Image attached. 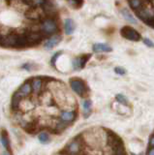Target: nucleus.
<instances>
[{
    "mask_svg": "<svg viewBox=\"0 0 154 155\" xmlns=\"http://www.w3.org/2000/svg\"><path fill=\"white\" fill-rule=\"evenodd\" d=\"M61 39L62 38L60 35H54V36L51 37L50 39H48L47 42L44 44V48L48 51L52 50V48H54V47H56L61 42Z\"/></svg>",
    "mask_w": 154,
    "mask_h": 155,
    "instance_id": "9b49d317",
    "label": "nucleus"
},
{
    "mask_svg": "<svg viewBox=\"0 0 154 155\" xmlns=\"http://www.w3.org/2000/svg\"><path fill=\"white\" fill-rule=\"evenodd\" d=\"M4 155H9L8 153H4Z\"/></svg>",
    "mask_w": 154,
    "mask_h": 155,
    "instance_id": "7c9ffc66",
    "label": "nucleus"
},
{
    "mask_svg": "<svg viewBox=\"0 0 154 155\" xmlns=\"http://www.w3.org/2000/svg\"><path fill=\"white\" fill-rule=\"evenodd\" d=\"M67 2L69 3L71 7H73L75 9H79L83 6L84 0H67Z\"/></svg>",
    "mask_w": 154,
    "mask_h": 155,
    "instance_id": "4be33fe9",
    "label": "nucleus"
},
{
    "mask_svg": "<svg viewBox=\"0 0 154 155\" xmlns=\"http://www.w3.org/2000/svg\"><path fill=\"white\" fill-rule=\"evenodd\" d=\"M21 1H23V2H25V3L28 4V3H29V2L31 1V0H21Z\"/></svg>",
    "mask_w": 154,
    "mask_h": 155,
    "instance_id": "c756f323",
    "label": "nucleus"
},
{
    "mask_svg": "<svg viewBox=\"0 0 154 155\" xmlns=\"http://www.w3.org/2000/svg\"><path fill=\"white\" fill-rule=\"evenodd\" d=\"M25 35H26L28 45H37V44H39L42 41L44 34L41 31H33V32H29L28 34H25Z\"/></svg>",
    "mask_w": 154,
    "mask_h": 155,
    "instance_id": "423d86ee",
    "label": "nucleus"
},
{
    "mask_svg": "<svg viewBox=\"0 0 154 155\" xmlns=\"http://www.w3.org/2000/svg\"><path fill=\"white\" fill-rule=\"evenodd\" d=\"M64 31L67 35H71L75 31V23L72 18H67L64 21Z\"/></svg>",
    "mask_w": 154,
    "mask_h": 155,
    "instance_id": "2eb2a0df",
    "label": "nucleus"
},
{
    "mask_svg": "<svg viewBox=\"0 0 154 155\" xmlns=\"http://www.w3.org/2000/svg\"><path fill=\"white\" fill-rule=\"evenodd\" d=\"M38 139H39V140L42 143H49V140H50L49 135L47 133H40L39 136H38Z\"/></svg>",
    "mask_w": 154,
    "mask_h": 155,
    "instance_id": "393cba45",
    "label": "nucleus"
},
{
    "mask_svg": "<svg viewBox=\"0 0 154 155\" xmlns=\"http://www.w3.org/2000/svg\"><path fill=\"white\" fill-rule=\"evenodd\" d=\"M42 7H43V11L48 15V17L54 18V15L56 14V5L52 0H47L46 3Z\"/></svg>",
    "mask_w": 154,
    "mask_h": 155,
    "instance_id": "6e6552de",
    "label": "nucleus"
},
{
    "mask_svg": "<svg viewBox=\"0 0 154 155\" xmlns=\"http://www.w3.org/2000/svg\"><path fill=\"white\" fill-rule=\"evenodd\" d=\"M76 111L74 110H64L62 111L60 114V119L61 121H64V122H72V121H74L75 118H76Z\"/></svg>",
    "mask_w": 154,
    "mask_h": 155,
    "instance_id": "4468645a",
    "label": "nucleus"
},
{
    "mask_svg": "<svg viewBox=\"0 0 154 155\" xmlns=\"http://www.w3.org/2000/svg\"><path fill=\"white\" fill-rule=\"evenodd\" d=\"M80 136L74 139L70 143L66 145L61 153H65L66 155H81L83 153V140H80Z\"/></svg>",
    "mask_w": 154,
    "mask_h": 155,
    "instance_id": "f03ea898",
    "label": "nucleus"
},
{
    "mask_svg": "<svg viewBox=\"0 0 154 155\" xmlns=\"http://www.w3.org/2000/svg\"><path fill=\"white\" fill-rule=\"evenodd\" d=\"M149 145H150V147H154V134L151 136L150 140H149Z\"/></svg>",
    "mask_w": 154,
    "mask_h": 155,
    "instance_id": "cd10ccee",
    "label": "nucleus"
},
{
    "mask_svg": "<svg viewBox=\"0 0 154 155\" xmlns=\"http://www.w3.org/2000/svg\"><path fill=\"white\" fill-rule=\"evenodd\" d=\"M143 44L146 46H147L148 48H154V43L148 38H144L143 39Z\"/></svg>",
    "mask_w": 154,
    "mask_h": 155,
    "instance_id": "bb28decb",
    "label": "nucleus"
},
{
    "mask_svg": "<svg viewBox=\"0 0 154 155\" xmlns=\"http://www.w3.org/2000/svg\"><path fill=\"white\" fill-rule=\"evenodd\" d=\"M91 101L90 100H85L83 103V109H84V117H87L91 113Z\"/></svg>",
    "mask_w": 154,
    "mask_h": 155,
    "instance_id": "aec40b11",
    "label": "nucleus"
},
{
    "mask_svg": "<svg viewBox=\"0 0 154 155\" xmlns=\"http://www.w3.org/2000/svg\"><path fill=\"white\" fill-rule=\"evenodd\" d=\"M91 57V54H84L76 57L73 60V67L75 70H80L84 68L85 64L87 63L88 59Z\"/></svg>",
    "mask_w": 154,
    "mask_h": 155,
    "instance_id": "0eeeda50",
    "label": "nucleus"
},
{
    "mask_svg": "<svg viewBox=\"0 0 154 155\" xmlns=\"http://www.w3.org/2000/svg\"><path fill=\"white\" fill-rule=\"evenodd\" d=\"M40 29L44 35H54L58 31V25H57V22L54 18L48 17L47 18L42 21Z\"/></svg>",
    "mask_w": 154,
    "mask_h": 155,
    "instance_id": "f257e3e1",
    "label": "nucleus"
},
{
    "mask_svg": "<svg viewBox=\"0 0 154 155\" xmlns=\"http://www.w3.org/2000/svg\"><path fill=\"white\" fill-rule=\"evenodd\" d=\"M130 7H131L134 11L141 9L143 6V0H128Z\"/></svg>",
    "mask_w": 154,
    "mask_h": 155,
    "instance_id": "6ab92c4d",
    "label": "nucleus"
},
{
    "mask_svg": "<svg viewBox=\"0 0 154 155\" xmlns=\"http://www.w3.org/2000/svg\"><path fill=\"white\" fill-rule=\"evenodd\" d=\"M21 99L22 98L20 96V94H18V92H16V93L13 95V97H12V109L13 110H18V109Z\"/></svg>",
    "mask_w": 154,
    "mask_h": 155,
    "instance_id": "a211bd4d",
    "label": "nucleus"
},
{
    "mask_svg": "<svg viewBox=\"0 0 154 155\" xmlns=\"http://www.w3.org/2000/svg\"><path fill=\"white\" fill-rule=\"evenodd\" d=\"M1 143L3 144V147L7 150H10V140H9L8 134L5 130L1 131Z\"/></svg>",
    "mask_w": 154,
    "mask_h": 155,
    "instance_id": "f3484780",
    "label": "nucleus"
},
{
    "mask_svg": "<svg viewBox=\"0 0 154 155\" xmlns=\"http://www.w3.org/2000/svg\"><path fill=\"white\" fill-rule=\"evenodd\" d=\"M120 13H121V15L123 16V18L126 19L127 21H129L130 23H132V24H137L138 21H137V19L135 18V17L133 16V15L129 12V10L128 9H121V11H120Z\"/></svg>",
    "mask_w": 154,
    "mask_h": 155,
    "instance_id": "dca6fc26",
    "label": "nucleus"
},
{
    "mask_svg": "<svg viewBox=\"0 0 154 155\" xmlns=\"http://www.w3.org/2000/svg\"><path fill=\"white\" fill-rule=\"evenodd\" d=\"M18 34H7L0 39V46L7 48H17Z\"/></svg>",
    "mask_w": 154,
    "mask_h": 155,
    "instance_id": "39448f33",
    "label": "nucleus"
},
{
    "mask_svg": "<svg viewBox=\"0 0 154 155\" xmlns=\"http://www.w3.org/2000/svg\"><path fill=\"white\" fill-rule=\"evenodd\" d=\"M120 35L123 38L127 39L129 41L139 42L142 40V35L139 34L136 29L130 26H123L120 29Z\"/></svg>",
    "mask_w": 154,
    "mask_h": 155,
    "instance_id": "7ed1b4c3",
    "label": "nucleus"
},
{
    "mask_svg": "<svg viewBox=\"0 0 154 155\" xmlns=\"http://www.w3.org/2000/svg\"><path fill=\"white\" fill-rule=\"evenodd\" d=\"M21 98H25V97H28L32 92V86H31V82L30 81H25V84H22L21 85V87L18 88V90L17 91Z\"/></svg>",
    "mask_w": 154,
    "mask_h": 155,
    "instance_id": "9d476101",
    "label": "nucleus"
},
{
    "mask_svg": "<svg viewBox=\"0 0 154 155\" xmlns=\"http://www.w3.org/2000/svg\"><path fill=\"white\" fill-rule=\"evenodd\" d=\"M47 0H31V1L28 3L32 8H37V7H42L43 5L46 3Z\"/></svg>",
    "mask_w": 154,
    "mask_h": 155,
    "instance_id": "b1692460",
    "label": "nucleus"
},
{
    "mask_svg": "<svg viewBox=\"0 0 154 155\" xmlns=\"http://www.w3.org/2000/svg\"><path fill=\"white\" fill-rule=\"evenodd\" d=\"M26 17L29 19H33V21H36L40 18V14H38V12H36L35 8H32L30 11H28L26 13Z\"/></svg>",
    "mask_w": 154,
    "mask_h": 155,
    "instance_id": "412c9836",
    "label": "nucleus"
},
{
    "mask_svg": "<svg viewBox=\"0 0 154 155\" xmlns=\"http://www.w3.org/2000/svg\"><path fill=\"white\" fill-rule=\"evenodd\" d=\"M70 86H71V88L73 89V91H75L77 94L81 97H84L88 92L87 87H86L84 81L80 79L70 80Z\"/></svg>",
    "mask_w": 154,
    "mask_h": 155,
    "instance_id": "20e7f679",
    "label": "nucleus"
},
{
    "mask_svg": "<svg viewBox=\"0 0 154 155\" xmlns=\"http://www.w3.org/2000/svg\"><path fill=\"white\" fill-rule=\"evenodd\" d=\"M115 99H116V101L121 105H124V106H128L129 105L127 98L123 94H117L116 96H115Z\"/></svg>",
    "mask_w": 154,
    "mask_h": 155,
    "instance_id": "5701e85b",
    "label": "nucleus"
},
{
    "mask_svg": "<svg viewBox=\"0 0 154 155\" xmlns=\"http://www.w3.org/2000/svg\"><path fill=\"white\" fill-rule=\"evenodd\" d=\"M107 143L113 149L115 147H117L118 145L122 144V140H120V138L117 135H115L113 132H109L107 136Z\"/></svg>",
    "mask_w": 154,
    "mask_h": 155,
    "instance_id": "1a4fd4ad",
    "label": "nucleus"
},
{
    "mask_svg": "<svg viewBox=\"0 0 154 155\" xmlns=\"http://www.w3.org/2000/svg\"><path fill=\"white\" fill-rule=\"evenodd\" d=\"M146 155H154V147H149L146 152Z\"/></svg>",
    "mask_w": 154,
    "mask_h": 155,
    "instance_id": "c85d7f7f",
    "label": "nucleus"
},
{
    "mask_svg": "<svg viewBox=\"0 0 154 155\" xmlns=\"http://www.w3.org/2000/svg\"><path fill=\"white\" fill-rule=\"evenodd\" d=\"M43 85H44V81L41 79V78H34L31 81V86H32V92H34L36 95L40 94Z\"/></svg>",
    "mask_w": 154,
    "mask_h": 155,
    "instance_id": "f8f14e48",
    "label": "nucleus"
},
{
    "mask_svg": "<svg viewBox=\"0 0 154 155\" xmlns=\"http://www.w3.org/2000/svg\"><path fill=\"white\" fill-rule=\"evenodd\" d=\"M114 72L116 73L117 75H120V76H123V75L126 74V70H125L123 67H115Z\"/></svg>",
    "mask_w": 154,
    "mask_h": 155,
    "instance_id": "a878e982",
    "label": "nucleus"
},
{
    "mask_svg": "<svg viewBox=\"0 0 154 155\" xmlns=\"http://www.w3.org/2000/svg\"><path fill=\"white\" fill-rule=\"evenodd\" d=\"M92 51L94 52H110L113 51L112 47L108 44H104V43H97L94 44L92 47Z\"/></svg>",
    "mask_w": 154,
    "mask_h": 155,
    "instance_id": "ddd939ff",
    "label": "nucleus"
}]
</instances>
